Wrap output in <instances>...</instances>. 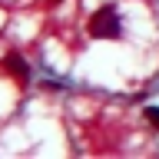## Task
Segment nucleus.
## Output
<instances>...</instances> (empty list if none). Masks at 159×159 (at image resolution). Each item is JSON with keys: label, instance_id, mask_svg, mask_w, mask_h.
<instances>
[{"label": "nucleus", "instance_id": "obj_1", "mask_svg": "<svg viewBox=\"0 0 159 159\" xmlns=\"http://www.w3.org/2000/svg\"><path fill=\"white\" fill-rule=\"evenodd\" d=\"M119 33H123V27H119L116 7H103V10H96V13L89 17V37H96V40H116Z\"/></svg>", "mask_w": 159, "mask_h": 159}, {"label": "nucleus", "instance_id": "obj_2", "mask_svg": "<svg viewBox=\"0 0 159 159\" xmlns=\"http://www.w3.org/2000/svg\"><path fill=\"white\" fill-rule=\"evenodd\" d=\"M3 66H7V73H10V76H13V80H17L20 86H23V83H27V80H30L27 60H23V57H17V53H10V57L3 60Z\"/></svg>", "mask_w": 159, "mask_h": 159}, {"label": "nucleus", "instance_id": "obj_3", "mask_svg": "<svg viewBox=\"0 0 159 159\" xmlns=\"http://www.w3.org/2000/svg\"><path fill=\"white\" fill-rule=\"evenodd\" d=\"M146 119L152 123V126H159V109H156V106H149V109H146Z\"/></svg>", "mask_w": 159, "mask_h": 159}]
</instances>
